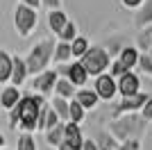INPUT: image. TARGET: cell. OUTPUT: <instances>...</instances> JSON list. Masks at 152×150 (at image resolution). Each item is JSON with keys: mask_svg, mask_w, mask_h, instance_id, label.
Listing matches in <instances>:
<instances>
[{"mask_svg": "<svg viewBox=\"0 0 152 150\" xmlns=\"http://www.w3.org/2000/svg\"><path fill=\"white\" fill-rule=\"evenodd\" d=\"M43 102H48V100L37 93H23L16 107L9 112V130L20 127V132H27V134L37 132V118Z\"/></svg>", "mask_w": 152, "mask_h": 150, "instance_id": "1", "label": "cell"}, {"mask_svg": "<svg viewBox=\"0 0 152 150\" xmlns=\"http://www.w3.org/2000/svg\"><path fill=\"white\" fill-rule=\"evenodd\" d=\"M104 130H107L118 143H125V141H141L143 132H145V121L141 118L139 114H123V116L109 118V125Z\"/></svg>", "mask_w": 152, "mask_h": 150, "instance_id": "2", "label": "cell"}, {"mask_svg": "<svg viewBox=\"0 0 152 150\" xmlns=\"http://www.w3.org/2000/svg\"><path fill=\"white\" fill-rule=\"evenodd\" d=\"M52 50H55V39H50V37L41 39V41H37L32 46L30 55L25 57L27 75H39L43 71H48V66L52 62Z\"/></svg>", "mask_w": 152, "mask_h": 150, "instance_id": "3", "label": "cell"}, {"mask_svg": "<svg viewBox=\"0 0 152 150\" xmlns=\"http://www.w3.org/2000/svg\"><path fill=\"white\" fill-rule=\"evenodd\" d=\"M80 64L84 66V71H86V75H93V77H98V75L107 73L109 71V64H111V57L107 55V50H104V46H91L89 52L80 59Z\"/></svg>", "mask_w": 152, "mask_h": 150, "instance_id": "4", "label": "cell"}, {"mask_svg": "<svg viewBox=\"0 0 152 150\" xmlns=\"http://www.w3.org/2000/svg\"><path fill=\"white\" fill-rule=\"evenodd\" d=\"M37 25H39V12H34V9L18 2L16 9H14V30H16V34L20 39H27L34 34Z\"/></svg>", "mask_w": 152, "mask_h": 150, "instance_id": "5", "label": "cell"}, {"mask_svg": "<svg viewBox=\"0 0 152 150\" xmlns=\"http://www.w3.org/2000/svg\"><path fill=\"white\" fill-rule=\"evenodd\" d=\"M59 77H66V80L73 84L75 89H84V84L89 82V75L84 71V66L80 62H73V64H61V66H55Z\"/></svg>", "mask_w": 152, "mask_h": 150, "instance_id": "6", "label": "cell"}, {"mask_svg": "<svg viewBox=\"0 0 152 150\" xmlns=\"http://www.w3.org/2000/svg\"><path fill=\"white\" fill-rule=\"evenodd\" d=\"M150 98L148 93H136V96H129V98H121L118 102H114L111 105V118H116V116H123V114H139L141 107L145 105V100Z\"/></svg>", "mask_w": 152, "mask_h": 150, "instance_id": "7", "label": "cell"}, {"mask_svg": "<svg viewBox=\"0 0 152 150\" xmlns=\"http://www.w3.org/2000/svg\"><path fill=\"white\" fill-rule=\"evenodd\" d=\"M59 80V75L55 68H48L43 71V73H39L32 77V89L37 91V96H41V98H50L52 93H55V82Z\"/></svg>", "mask_w": 152, "mask_h": 150, "instance_id": "8", "label": "cell"}, {"mask_svg": "<svg viewBox=\"0 0 152 150\" xmlns=\"http://www.w3.org/2000/svg\"><path fill=\"white\" fill-rule=\"evenodd\" d=\"M93 91L100 100H107V102H114V98L118 96V89H116V80L109 73H102L95 77L93 82Z\"/></svg>", "mask_w": 152, "mask_h": 150, "instance_id": "9", "label": "cell"}, {"mask_svg": "<svg viewBox=\"0 0 152 150\" xmlns=\"http://www.w3.org/2000/svg\"><path fill=\"white\" fill-rule=\"evenodd\" d=\"M116 89H118L121 98L136 96V93H141V77L134 73V71H127L123 77H118V80H116Z\"/></svg>", "mask_w": 152, "mask_h": 150, "instance_id": "10", "label": "cell"}, {"mask_svg": "<svg viewBox=\"0 0 152 150\" xmlns=\"http://www.w3.org/2000/svg\"><path fill=\"white\" fill-rule=\"evenodd\" d=\"M82 141H84V134H82L80 125H73V123L64 125V143L68 146L70 150H80L82 148Z\"/></svg>", "mask_w": 152, "mask_h": 150, "instance_id": "11", "label": "cell"}, {"mask_svg": "<svg viewBox=\"0 0 152 150\" xmlns=\"http://www.w3.org/2000/svg\"><path fill=\"white\" fill-rule=\"evenodd\" d=\"M27 80V66H25V59L18 55L12 57V77H9V82H12V87L18 89L20 84H25Z\"/></svg>", "mask_w": 152, "mask_h": 150, "instance_id": "12", "label": "cell"}, {"mask_svg": "<svg viewBox=\"0 0 152 150\" xmlns=\"http://www.w3.org/2000/svg\"><path fill=\"white\" fill-rule=\"evenodd\" d=\"M134 27L139 30L152 27V0H143V5L134 12Z\"/></svg>", "mask_w": 152, "mask_h": 150, "instance_id": "13", "label": "cell"}, {"mask_svg": "<svg viewBox=\"0 0 152 150\" xmlns=\"http://www.w3.org/2000/svg\"><path fill=\"white\" fill-rule=\"evenodd\" d=\"M139 55L141 52L134 48V46H125V48L118 52L116 59H118V64H121L125 71H132V68H136V64H139Z\"/></svg>", "mask_w": 152, "mask_h": 150, "instance_id": "14", "label": "cell"}, {"mask_svg": "<svg viewBox=\"0 0 152 150\" xmlns=\"http://www.w3.org/2000/svg\"><path fill=\"white\" fill-rule=\"evenodd\" d=\"M73 100L82 105L84 112H86V109H95V107H98V102H100V98L95 96V91H93V89H86V87H84V89H77Z\"/></svg>", "mask_w": 152, "mask_h": 150, "instance_id": "15", "label": "cell"}, {"mask_svg": "<svg viewBox=\"0 0 152 150\" xmlns=\"http://www.w3.org/2000/svg\"><path fill=\"white\" fill-rule=\"evenodd\" d=\"M93 143H95V148H98V150H118V146H121L107 130H104V127H98V130H95Z\"/></svg>", "mask_w": 152, "mask_h": 150, "instance_id": "16", "label": "cell"}, {"mask_svg": "<svg viewBox=\"0 0 152 150\" xmlns=\"http://www.w3.org/2000/svg\"><path fill=\"white\" fill-rule=\"evenodd\" d=\"M20 96H23V93H20L16 87H12V84H9V87H5L2 91H0V107L12 112L14 107H16V102L20 100Z\"/></svg>", "mask_w": 152, "mask_h": 150, "instance_id": "17", "label": "cell"}, {"mask_svg": "<svg viewBox=\"0 0 152 150\" xmlns=\"http://www.w3.org/2000/svg\"><path fill=\"white\" fill-rule=\"evenodd\" d=\"M73 59V52H70V43H64V41H57L55 43V50H52V62L61 66V64H68Z\"/></svg>", "mask_w": 152, "mask_h": 150, "instance_id": "18", "label": "cell"}, {"mask_svg": "<svg viewBox=\"0 0 152 150\" xmlns=\"http://www.w3.org/2000/svg\"><path fill=\"white\" fill-rule=\"evenodd\" d=\"M75 91H77V89L73 87L66 77H59V80L55 82V96H57V98H64V100H68V102H70V100L75 98Z\"/></svg>", "mask_w": 152, "mask_h": 150, "instance_id": "19", "label": "cell"}, {"mask_svg": "<svg viewBox=\"0 0 152 150\" xmlns=\"http://www.w3.org/2000/svg\"><path fill=\"white\" fill-rule=\"evenodd\" d=\"M68 23V18H66V12H61V9H57V12H48V27H50L55 34H59V32L64 30V25Z\"/></svg>", "mask_w": 152, "mask_h": 150, "instance_id": "20", "label": "cell"}, {"mask_svg": "<svg viewBox=\"0 0 152 150\" xmlns=\"http://www.w3.org/2000/svg\"><path fill=\"white\" fill-rule=\"evenodd\" d=\"M134 48L139 50V52H143V55H148L152 48V27H145V30H139V34H136V46Z\"/></svg>", "mask_w": 152, "mask_h": 150, "instance_id": "21", "label": "cell"}, {"mask_svg": "<svg viewBox=\"0 0 152 150\" xmlns=\"http://www.w3.org/2000/svg\"><path fill=\"white\" fill-rule=\"evenodd\" d=\"M48 105H50V109L59 116V121H61V123H68V100L57 98V96H55L52 100H48Z\"/></svg>", "mask_w": 152, "mask_h": 150, "instance_id": "22", "label": "cell"}, {"mask_svg": "<svg viewBox=\"0 0 152 150\" xmlns=\"http://www.w3.org/2000/svg\"><path fill=\"white\" fill-rule=\"evenodd\" d=\"M89 48H91V43H89L86 37H80V34H77V37L70 41V52H73V57H77V62L89 52Z\"/></svg>", "mask_w": 152, "mask_h": 150, "instance_id": "23", "label": "cell"}, {"mask_svg": "<svg viewBox=\"0 0 152 150\" xmlns=\"http://www.w3.org/2000/svg\"><path fill=\"white\" fill-rule=\"evenodd\" d=\"M64 125L66 123H59V125H55L52 130L45 132V143L50 146V148H59V146L64 143Z\"/></svg>", "mask_w": 152, "mask_h": 150, "instance_id": "24", "label": "cell"}, {"mask_svg": "<svg viewBox=\"0 0 152 150\" xmlns=\"http://www.w3.org/2000/svg\"><path fill=\"white\" fill-rule=\"evenodd\" d=\"M12 77V55L7 50H0V84L9 82Z\"/></svg>", "mask_w": 152, "mask_h": 150, "instance_id": "25", "label": "cell"}, {"mask_svg": "<svg viewBox=\"0 0 152 150\" xmlns=\"http://www.w3.org/2000/svg\"><path fill=\"white\" fill-rule=\"evenodd\" d=\"M84 109H82V105L80 102H75V100H70L68 102V123H73V125H80L84 121Z\"/></svg>", "mask_w": 152, "mask_h": 150, "instance_id": "26", "label": "cell"}, {"mask_svg": "<svg viewBox=\"0 0 152 150\" xmlns=\"http://www.w3.org/2000/svg\"><path fill=\"white\" fill-rule=\"evenodd\" d=\"M16 150H37V141L32 134L27 132H20L18 139H16Z\"/></svg>", "mask_w": 152, "mask_h": 150, "instance_id": "27", "label": "cell"}, {"mask_svg": "<svg viewBox=\"0 0 152 150\" xmlns=\"http://www.w3.org/2000/svg\"><path fill=\"white\" fill-rule=\"evenodd\" d=\"M75 37H77V25L73 23V21H68V23L64 25V30L59 32V41H64V43H70Z\"/></svg>", "mask_w": 152, "mask_h": 150, "instance_id": "28", "label": "cell"}, {"mask_svg": "<svg viewBox=\"0 0 152 150\" xmlns=\"http://www.w3.org/2000/svg\"><path fill=\"white\" fill-rule=\"evenodd\" d=\"M136 66H139V68L143 71L148 77H152V59H150L148 55H143V52H141V55H139V64H136Z\"/></svg>", "mask_w": 152, "mask_h": 150, "instance_id": "29", "label": "cell"}, {"mask_svg": "<svg viewBox=\"0 0 152 150\" xmlns=\"http://www.w3.org/2000/svg\"><path fill=\"white\" fill-rule=\"evenodd\" d=\"M109 75H111V77H114V80H118V77H123V75L127 73L125 68H123L121 64H118V59H111V64H109V71H107Z\"/></svg>", "mask_w": 152, "mask_h": 150, "instance_id": "30", "label": "cell"}, {"mask_svg": "<svg viewBox=\"0 0 152 150\" xmlns=\"http://www.w3.org/2000/svg\"><path fill=\"white\" fill-rule=\"evenodd\" d=\"M139 116H141V118H143V121H145V123H148V121H150V123H152V96H150V98L145 100V105L141 107Z\"/></svg>", "mask_w": 152, "mask_h": 150, "instance_id": "31", "label": "cell"}, {"mask_svg": "<svg viewBox=\"0 0 152 150\" xmlns=\"http://www.w3.org/2000/svg\"><path fill=\"white\" fill-rule=\"evenodd\" d=\"M41 7H45L48 12H57L61 9V0H41Z\"/></svg>", "mask_w": 152, "mask_h": 150, "instance_id": "32", "label": "cell"}, {"mask_svg": "<svg viewBox=\"0 0 152 150\" xmlns=\"http://www.w3.org/2000/svg\"><path fill=\"white\" fill-rule=\"evenodd\" d=\"M121 5L125 7V9H134V12H136V9L143 5V0H121Z\"/></svg>", "mask_w": 152, "mask_h": 150, "instance_id": "33", "label": "cell"}, {"mask_svg": "<svg viewBox=\"0 0 152 150\" xmlns=\"http://www.w3.org/2000/svg\"><path fill=\"white\" fill-rule=\"evenodd\" d=\"M118 150H141V141H125L118 146Z\"/></svg>", "mask_w": 152, "mask_h": 150, "instance_id": "34", "label": "cell"}, {"mask_svg": "<svg viewBox=\"0 0 152 150\" xmlns=\"http://www.w3.org/2000/svg\"><path fill=\"white\" fill-rule=\"evenodd\" d=\"M18 2L30 7V9H34V12H39V7H41V0H18Z\"/></svg>", "mask_w": 152, "mask_h": 150, "instance_id": "35", "label": "cell"}, {"mask_svg": "<svg viewBox=\"0 0 152 150\" xmlns=\"http://www.w3.org/2000/svg\"><path fill=\"white\" fill-rule=\"evenodd\" d=\"M80 150H98V148H95L93 139H84V141H82V148H80Z\"/></svg>", "mask_w": 152, "mask_h": 150, "instance_id": "36", "label": "cell"}, {"mask_svg": "<svg viewBox=\"0 0 152 150\" xmlns=\"http://www.w3.org/2000/svg\"><path fill=\"white\" fill-rule=\"evenodd\" d=\"M0 148H5V137H2V132H0Z\"/></svg>", "mask_w": 152, "mask_h": 150, "instance_id": "37", "label": "cell"}, {"mask_svg": "<svg viewBox=\"0 0 152 150\" xmlns=\"http://www.w3.org/2000/svg\"><path fill=\"white\" fill-rule=\"evenodd\" d=\"M57 150H70V148H68V146H66V143H61V146H59Z\"/></svg>", "mask_w": 152, "mask_h": 150, "instance_id": "38", "label": "cell"}, {"mask_svg": "<svg viewBox=\"0 0 152 150\" xmlns=\"http://www.w3.org/2000/svg\"><path fill=\"white\" fill-rule=\"evenodd\" d=\"M148 57H150V59H152V48H150V52H148Z\"/></svg>", "mask_w": 152, "mask_h": 150, "instance_id": "39", "label": "cell"}, {"mask_svg": "<svg viewBox=\"0 0 152 150\" xmlns=\"http://www.w3.org/2000/svg\"><path fill=\"white\" fill-rule=\"evenodd\" d=\"M0 150H7V148H0Z\"/></svg>", "mask_w": 152, "mask_h": 150, "instance_id": "40", "label": "cell"}]
</instances>
